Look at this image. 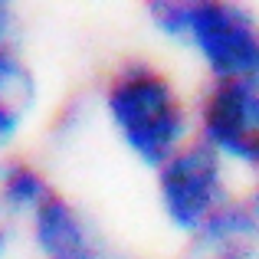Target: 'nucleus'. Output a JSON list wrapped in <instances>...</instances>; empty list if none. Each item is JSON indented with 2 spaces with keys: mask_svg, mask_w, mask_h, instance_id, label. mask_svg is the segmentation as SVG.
<instances>
[{
  "mask_svg": "<svg viewBox=\"0 0 259 259\" xmlns=\"http://www.w3.org/2000/svg\"><path fill=\"white\" fill-rule=\"evenodd\" d=\"M92 105L118 148L148 171L194 141V95L148 56L118 59L102 76Z\"/></svg>",
  "mask_w": 259,
  "mask_h": 259,
  "instance_id": "obj_1",
  "label": "nucleus"
},
{
  "mask_svg": "<svg viewBox=\"0 0 259 259\" xmlns=\"http://www.w3.org/2000/svg\"><path fill=\"white\" fill-rule=\"evenodd\" d=\"M145 20L184 50L203 82H259V10L243 0H151Z\"/></svg>",
  "mask_w": 259,
  "mask_h": 259,
  "instance_id": "obj_2",
  "label": "nucleus"
},
{
  "mask_svg": "<svg viewBox=\"0 0 259 259\" xmlns=\"http://www.w3.org/2000/svg\"><path fill=\"white\" fill-rule=\"evenodd\" d=\"M236 174L200 141L184 145L154 171V197L164 223L184 243L217 220L236 200Z\"/></svg>",
  "mask_w": 259,
  "mask_h": 259,
  "instance_id": "obj_3",
  "label": "nucleus"
},
{
  "mask_svg": "<svg viewBox=\"0 0 259 259\" xmlns=\"http://www.w3.org/2000/svg\"><path fill=\"white\" fill-rule=\"evenodd\" d=\"M194 138L233 174L259 181V82H203L194 92Z\"/></svg>",
  "mask_w": 259,
  "mask_h": 259,
  "instance_id": "obj_4",
  "label": "nucleus"
},
{
  "mask_svg": "<svg viewBox=\"0 0 259 259\" xmlns=\"http://www.w3.org/2000/svg\"><path fill=\"white\" fill-rule=\"evenodd\" d=\"M36 259H115L95 220L63 190H53L23 223Z\"/></svg>",
  "mask_w": 259,
  "mask_h": 259,
  "instance_id": "obj_5",
  "label": "nucleus"
},
{
  "mask_svg": "<svg viewBox=\"0 0 259 259\" xmlns=\"http://www.w3.org/2000/svg\"><path fill=\"white\" fill-rule=\"evenodd\" d=\"M39 108V76L20 46L0 50V158L13 154L17 138L26 132Z\"/></svg>",
  "mask_w": 259,
  "mask_h": 259,
  "instance_id": "obj_6",
  "label": "nucleus"
},
{
  "mask_svg": "<svg viewBox=\"0 0 259 259\" xmlns=\"http://www.w3.org/2000/svg\"><path fill=\"white\" fill-rule=\"evenodd\" d=\"M56 190L46 167L23 154L0 158V207L13 223H26L30 213Z\"/></svg>",
  "mask_w": 259,
  "mask_h": 259,
  "instance_id": "obj_7",
  "label": "nucleus"
},
{
  "mask_svg": "<svg viewBox=\"0 0 259 259\" xmlns=\"http://www.w3.org/2000/svg\"><path fill=\"white\" fill-rule=\"evenodd\" d=\"M240 207L246 217V227L253 233V243L259 249V181H253L249 187H240Z\"/></svg>",
  "mask_w": 259,
  "mask_h": 259,
  "instance_id": "obj_8",
  "label": "nucleus"
},
{
  "mask_svg": "<svg viewBox=\"0 0 259 259\" xmlns=\"http://www.w3.org/2000/svg\"><path fill=\"white\" fill-rule=\"evenodd\" d=\"M20 46V13L13 4L0 0V50Z\"/></svg>",
  "mask_w": 259,
  "mask_h": 259,
  "instance_id": "obj_9",
  "label": "nucleus"
},
{
  "mask_svg": "<svg viewBox=\"0 0 259 259\" xmlns=\"http://www.w3.org/2000/svg\"><path fill=\"white\" fill-rule=\"evenodd\" d=\"M13 230H17V223H13L10 217L4 213V207H0V259H7L10 249H13Z\"/></svg>",
  "mask_w": 259,
  "mask_h": 259,
  "instance_id": "obj_10",
  "label": "nucleus"
}]
</instances>
